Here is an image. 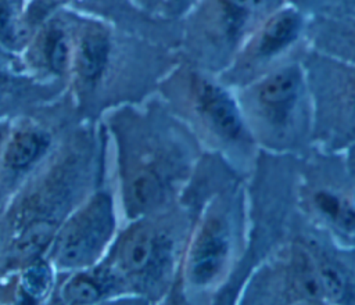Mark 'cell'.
<instances>
[{
  "label": "cell",
  "mask_w": 355,
  "mask_h": 305,
  "mask_svg": "<svg viewBox=\"0 0 355 305\" xmlns=\"http://www.w3.org/2000/svg\"><path fill=\"white\" fill-rule=\"evenodd\" d=\"M114 215L105 194L93 197L61 230L55 243V259L73 268L89 263L111 236Z\"/></svg>",
  "instance_id": "obj_1"
},
{
  "label": "cell",
  "mask_w": 355,
  "mask_h": 305,
  "mask_svg": "<svg viewBox=\"0 0 355 305\" xmlns=\"http://www.w3.org/2000/svg\"><path fill=\"white\" fill-rule=\"evenodd\" d=\"M172 243L165 234L151 227L137 226L121 241L116 252V268L126 277L159 280L171 261Z\"/></svg>",
  "instance_id": "obj_2"
},
{
  "label": "cell",
  "mask_w": 355,
  "mask_h": 305,
  "mask_svg": "<svg viewBox=\"0 0 355 305\" xmlns=\"http://www.w3.org/2000/svg\"><path fill=\"white\" fill-rule=\"evenodd\" d=\"M227 255V237L220 223H207L197 236L187 261L191 283L204 286L215 279Z\"/></svg>",
  "instance_id": "obj_3"
},
{
  "label": "cell",
  "mask_w": 355,
  "mask_h": 305,
  "mask_svg": "<svg viewBox=\"0 0 355 305\" xmlns=\"http://www.w3.org/2000/svg\"><path fill=\"white\" fill-rule=\"evenodd\" d=\"M198 104L202 114L220 134L234 139L241 133L239 111L225 90L202 82L198 87Z\"/></svg>",
  "instance_id": "obj_4"
},
{
  "label": "cell",
  "mask_w": 355,
  "mask_h": 305,
  "mask_svg": "<svg viewBox=\"0 0 355 305\" xmlns=\"http://www.w3.org/2000/svg\"><path fill=\"white\" fill-rule=\"evenodd\" d=\"M110 53L108 37L98 29H89L80 37L76 50V69L82 79L93 82L98 79L107 65Z\"/></svg>",
  "instance_id": "obj_5"
},
{
  "label": "cell",
  "mask_w": 355,
  "mask_h": 305,
  "mask_svg": "<svg viewBox=\"0 0 355 305\" xmlns=\"http://www.w3.org/2000/svg\"><path fill=\"white\" fill-rule=\"evenodd\" d=\"M49 143V136L40 130H19L4 147V165L12 171L25 169L46 151Z\"/></svg>",
  "instance_id": "obj_6"
},
{
  "label": "cell",
  "mask_w": 355,
  "mask_h": 305,
  "mask_svg": "<svg viewBox=\"0 0 355 305\" xmlns=\"http://www.w3.org/2000/svg\"><path fill=\"white\" fill-rule=\"evenodd\" d=\"M301 26L300 15L294 10H282L265 25L259 42V54L268 57L288 46L298 35Z\"/></svg>",
  "instance_id": "obj_7"
},
{
  "label": "cell",
  "mask_w": 355,
  "mask_h": 305,
  "mask_svg": "<svg viewBox=\"0 0 355 305\" xmlns=\"http://www.w3.org/2000/svg\"><path fill=\"white\" fill-rule=\"evenodd\" d=\"M300 82L301 78L297 68H283L262 82L258 97L262 104L273 110L287 108L298 94Z\"/></svg>",
  "instance_id": "obj_8"
},
{
  "label": "cell",
  "mask_w": 355,
  "mask_h": 305,
  "mask_svg": "<svg viewBox=\"0 0 355 305\" xmlns=\"http://www.w3.org/2000/svg\"><path fill=\"white\" fill-rule=\"evenodd\" d=\"M114 277L111 272L80 273L69 279L61 291L68 304H90L98 301L111 287Z\"/></svg>",
  "instance_id": "obj_9"
},
{
  "label": "cell",
  "mask_w": 355,
  "mask_h": 305,
  "mask_svg": "<svg viewBox=\"0 0 355 305\" xmlns=\"http://www.w3.org/2000/svg\"><path fill=\"white\" fill-rule=\"evenodd\" d=\"M162 193V184L158 175L151 169L137 171L129 180L128 198L132 209L146 211L154 207Z\"/></svg>",
  "instance_id": "obj_10"
},
{
  "label": "cell",
  "mask_w": 355,
  "mask_h": 305,
  "mask_svg": "<svg viewBox=\"0 0 355 305\" xmlns=\"http://www.w3.org/2000/svg\"><path fill=\"white\" fill-rule=\"evenodd\" d=\"M293 284L297 293L308 299H318L323 294L319 268L302 248H295L293 255Z\"/></svg>",
  "instance_id": "obj_11"
},
{
  "label": "cell",
  "mask_w": 355,
  "mask_h": 305,
  "mask_svg": "<svg viewBox=\"0 0 355 305\" xmlns=\"http://www.w3.org/2000/svg\"><path fill=\"white\" fill-rule=\"evenodd\" d=\"M43 57L47 65L54 72H62L69 64V43L64 32L58 28H51L43 39Z\"/></svg>",
  "instance_id": "obj_12"
},
{
  "label": "cell",
  "mask_w": 355,
  "mask_h": 305,
  "mask_svg": "<svg viewBox=\"0 0 355 305\" xmlns=\"http://www.w3.org/2000/svg\"><path fill=\"white\" fill-rule=\"evenodd\" d=\"M51 283V272L44 262H36L31 265L21 277V286L24 293L32 299L43 298Z\"/></svg>",
  "instance_id": "obj_13"
},
{
  "label": "cell",
  "mask_w": 355,
  "mask_h": 305,
  "mask_svg": "<svg viewBox=\"0 0 355 305\" xmlns=\"http://www.w3.org/2000/svg\"><path fill=\"white\" fill-rule=\"evenodd\" d=\"M51 236V226L49 223H37L31 226L18 240L17 252L22 256H29L39 251Z\"/></svg>",
  "instance_id": "obj_14"
},
{
  "label": "cell",
  "mask_w": 355,
  "mask_h": 305,
  "mask_svg": "<svg viewBox=\"0 0 355 305\" xmlns=\"http://www.w3.org/2000/svg\"><path fill=\"white\" fill-rule=\"evenodd\" d=\"M319 274L323 294L331 301H340L345 291L341 274L329 265H323L322 268H319Z\"/></svg>",
  "instance_id": "obj_15"
},
{
  "label": "cell",
  "mask_w": 355,
  "mask_h": 305,
  "mask_svg": "<svg viewBox=\"0 0 355 305\" xmlns=\"http://www.w3.org/2000/svg\"><path fill=\"white\" fill-rule=\"evenodd\" d=\"M223 7V14L229 29L234 31L240 26L244 17L252 8L257 0H220Z\"/></svg>",
  "instance_id": "obj_16"
},
{
  "label": "cell",
  "mask_w": 355,
  "mask_h": 305,
  "mask_svg": "<svg viewBox=\"0 0 355 305\" xmlns=\"http://www.w3.org/2000/svg\"><path fill=\"white\" fill-rule=\"evenodd\" d=\"M11 26V11L7 0H0V36L6 35Z\"/></svg>",
  "instance_id": "obj_17"
}]
</instances>
